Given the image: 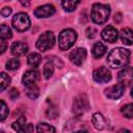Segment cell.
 <instances>
[{
	"instance_id": "1",
	"label": "cell",
	"mask_w": 133,
	"mask_h": 133,
	"mask_svg": "<svg viewBox=\"0 0 133 133\" xmlns=\"http://www.w3.org/2000/svg\"><path fill=\"white\" fill-rule=\"evenodd\" d=\"M130 59V51L117 47L112 49L108 56H107V63L111 69H118V68H125Z\"/></svg>"
},
{
	"instance_id": "2",
	"label": "cell",
	"mask_w": 133,
	"mask_h": 133,
	"mask_svg": "<svg viewBox=\"0 0 133 133\" xmlns=\"http://www.w3.org/2000/svg\"><path fill=\"white\" fill-rule=\"evenodd\" d=\"M91 20L96 24H104L110 16V6L107 4L96 3L91 7Z\"/></svg>"
},
{
	"instance_id": "3",
	"label": "cell",
	"mask_w": 133,
	"mask_h": 133,
	"mask_svg": "<svg viewBox=\"0 0 133 133\" xmlns=\"http://www.w3.org/2000/svg\"><path fill=\"white\" fill-rule=\"evenodd\" d=\"M77 39V33L73 29H63L59 35H58V46L59 49L62 51L69 50L76 42Z\"/></svg>"
},
{
	"instance_id": "4",
	"label": "cell",
	"mask_w": 133,
	"mask_h": 133,
	"mask_svg": "<svg viewBox=\"0 0 133 133\" xmlns=\"http://www.w3.org/2000/svg\"><path fill=\"white\" fill-rule=\"evenodd\" d=\"M55 44V36L53 34L52 31H45L43 32L39 37L36 41V48L42 51L45 52L47 50H50Z\"/></svg>"
},
{
	"instance_id": "5",
	"label": "cell",
	"mask_w": 133,
	"mask_h": 133,
	"mask_svg": "<svg viewBox=\"0 0 133 133\" xmlns=\"http://www.w3.org/2000/svg\"><path fill=\"white\" fill-rule=\"evenodd\" d=\"M12 26L19 32H24L30 27V18L25 12H19L12 18Z\"/></svg>"
},
{
	"instance_id": "6",
	"label": "cell",
	"mask_w": 133,
	"mask_h": 133,
	"mask_svg": "<svg viewBox=\"0 0 133 133\" xmlns=\"http://www.w3.org/2000/svg\"><path fill=\"white\" fill-rule=\"evenodd\" d=\"M89 109V102L86 95H79L74 99L73 112L76 114H82Z\"/></svg>"
},
{
	"instance_id": "7",
	"label": "cell",
	"mask_w": 133,
	"mask_h": 133,
	"mask_svg": "<svg viewBox=\"0 0 133 133\" xmlns=\"http://www.w3.org/2000/svg\"><path fill=\"white\" fill-rule=\"evenodd\" d=\"M124 91H125V85H123L122 83L118 82L117 84H114V85L106 88L105 96L110 100H116V99H119L124 95Z\"/></svg>"
},
{
	"instance_id": "8",
	"label": "cell",
	"mask_w": 133,
	"mask_h": 133,
	"mask_svg": "<svg viewBox=\"0 0 133 133\" xmlns=\"http://www.w3.org/2000/svg\"><path fill=\"white\" fill-rule=\"evenodd\" d=\"M69 58L72 63L79 66L84 62V60L86 58V50L84 48H77L70 53Z\"/></svg>"
},
{
	"instance_id": "9",
	"label": "cell",
	"mask_w": 133,
	"mask_h": 133,
	"mask_svg": "<svg viewBox=\"0 0 133 133\" xmlns=\"http://www.w3.org/2000/svg\"><path fill=\"white\" fill-rule=\"evenodd\" d=\"M92 77H94V80L99 83H106L111 79V74L107 68L100 66L94 71Z\"/></svg>"
},
{
	"instance_id": "10",
	"label": "cell",
	"mask_w": 133,
	"mask_h": 133,
	"mask_svg": "<svg viewBox=\"0 0 133 133\" xmlns=\"http://www.w3.org/2000/svg\"><path fill=\"white\" fill-rule=\"evenodd\" d=\"M117 80L123 85L127 86L130 83L133 82V68L132 66H126L117 74Z\"/></svg>"
},
{
	"instance_id": "11",
	"label": "cell",
	"mask_w": 133,
	"mask_h": 133,
	"mask_svg": "<svg viewBox=\"0 0 133 133\" xmlns=\"http://www.w3.org/2000/svg\"><path fill=\"white\" fill-rule=\"evenodd\" d=\"M101 37L107 43H115L118 37V32L113 26L105 27L101 32Z\"/></svg>"
},
{
	"instance_id": "12",
	"label": "cell",
	"mask_w": 133,
	"mask_h": 133,
	"mask_svg": "<svg viewBox=\"0 0 133 133\" xmlns=\"http://www.w3.org/2000/svg\"><path fill=\"white\" fill-rule=\"evenodd\" d=\"M55 12V7L52 4H45L34 9L33 14L36 18H49Z\"/></svg>"
},
{
	"instance_id": "13",
	"label": "cell",
	"mask_w": 133,
	"mask_h": 133,
	"mask_svg": "<svg viewBox=\"0 0 133 133\" xmlns=\"http://www.w3.org/2000/svg\"><path fill=\"white\" fill-rule=\"evenodd\" d=\"M39 80V72L36 70H29L24 73L22 81L25 86L36 84V82Z\"/></svg>"
},
{
	"instance_id": "14",
	"label": "cell",
	"mask_w": 133,
	"mask_h": 133,
	"mask_svg": "<svg viewBox=\"0 0 133 133\" xmlns=\"http://www.w3.org/2000/svg\"><path fill=\"white\" fill-rule=\"evenodd\" d=\"M27 52H28V46L23 42H15L11 45V54L16 57L23 56Z\"/></svg>"
},
{
	"instance_id": "15",
	"label": "cell",
	"mask_w": 133,
	"mask_h": 133,
	"mask_svg": "<svg viewBox=\"0 0 133 133\" xmlns=\"http://www.w3.org/2000/svg\"><path fill=\"white\" fill-rule=\"evenodd\" d=\"M119 37H121V41L127 45V46H130L133 44V31L130 29V28H123L119 32Z\"/></svg>"
},
{
	"instance_id": "16",
	"label": "cell",
	"mask_w": 133,
	"mask_h": 133,
	"mask_svg": "<svg viewBox=\"0 0 133 133\" xmlns=\"http://www.w3.org/2000/svg\"><path fill=\"white\" fill-rule=\"evenodd\" d=\"M91 123H92L94 127L97 130H103L105 128V126H106V121H105L104 116L101 113H99V112H97V113H95L92 115Z\"/></svg>"
},
{
	"instance_id": "17",
	"label": "cell",
	"mask_w": 133,
	"mask_h": 133,
	"mask_svg": "<svg viewBox=\"0 0 133 133\" xmlns=\"http://www.w3.org/2000/svg\"><path fill=\"white\" fill-rule=\"evenodd\" d=\"M107 51V48L106 46L101 43V42H98L96 43L94 46H92V49H91V52H92V56L95 58H101L103 55H105Z\"/></svg>"
},
{
	"instance_id": "18",
	"label": "cell",
	"mask_w": 133,
	"mask_h": 133,
	"mask_svg": "<svg viewBox=\"0 0 133 133\" xmlns=\"http://www.w3.org/2000/svg\"><path fill=\"white\" fill-rule=\"evenodd\" d=\"M81 0H61V5L66 11H74Z\"/></svg>"
},
{
	"instance_id": "19",
	"label": "cell",
	"mask_w": 133,
	"mask_h": 133,
	"mask_svg": "<svg viewBox=\"0 0 133 133\" xmlns=\"http://www.w3.org/2000/svg\"><path fill=\"white\" fill-rule=\"evenodd\" d=\"M42 61V56L38 53H31L27 57V63L28 65L32 68H36Z\"/></svg>"
},
{
	"instance_id": "20",
	"label": "cell",
	"mask_w": 133,
	"mask_h": 133,
	"mask_svg": "<svg viewBox=\"0 0 133 133\" xmlns=\"http://www.w3.org/2000/svg\"><path fill=\"white\" fill-rule=\"evenodd\" d=\"M26 95H27L30 99L35 100V99L39 96V88L36 86V84L28 85V86H26Z\"/></svg>"
},
{
	"instance_id": "21",
	"label": "cell",
	"mask_w": 133,
	"mask_h": 133,
	"mask_svg": "<svg viewBox=\"0 0 133 133\" xmlns=\"http://www.w3.org/2000/svg\"><path fill=\"white\" fill-rule=\"evenodd\" d=\"M25 127H26V117L25 116H21L19 119H17V122H15L12 124V129L18 132H24Z\"/></svg>"
},
{
	"instance_id": "22",
	"label": "cell",
	"mask_w": 133,
	"mask_h": 133,
	"mask_svg": "<svg viewBox=\"0 0 133 133\" xmlns=\"http://www.w3.org/2000/svg\"><path fill=\"white\" fill-rule=\"evenodd\" d=\"M121 112L127 118H133V104L129 103V104L124 105L121 108Z\"/></svg>"
},
{
	"instance_id": "23",
	"label": "cell",
	"mask_w": 133,
	"mask_h": 133,
	"mask_svg": "<svg viewBox=\"0 0 133 133\" xmlns=\"http://www.w3.org/2000/svg\"><path fill=\"white\" fill-rule=\"evenodd\" d=\"M36 131L39 133H49V132H55V128L48 125L47 123H39L36 127Z\"/></svg>"
},
{
	"instance_id": "24",
	"label": "cell",
	"mask_w": 133,
	"mask_h": 133,
	"mask_svg": "<svg viewBox=\"0 0 133 133\" xmlns=\"http://www.w3.org/2000/svg\"><path fill=\"white\" fill-rule=\"evenodd\" d=\"M0 35H1V38L3 39H8L12 36V32L10 30V28L6 25V24H2L1 25V28H0Z\"/></svg>"
},
{
	"instance_id": "25",
	"label": "cell",
	"mask_w": 133,
	"mask_h": 133,
	"mask_svg": "<svg viewBox=\"0 0 133 133\" xmlns=\"http://www.w3.org/2000/svg\"><path fill=\"white\" fill-rule=\"evenodd\" d=\"M0 84H1V87H0V90L1 91H3L9 84H10V78H9V76L6 74V73H4V72H2L1 74H0Z\"/></svg>"
},
{
	"instance_id": "26",
	"label": "cell",
	"mask_w": 133,
	"mask_h": 133,
	"mask_svg": "<svg viewBox=\"0 0 133 133\" xmlns=\"http://www.w3.org/2000/svg\"><path fill=\"white\" fill-rule=\"evenodd\" d=\"M53 72H54V65L51 61H48L45 66H44V70H43V74L45 76L46 79H49L52 75H53Z\"/></svg>"
},
{
	"instance_id": "27",
	"label": "cell",
	"mask_w": 133,
	"mask_h": 133,
	"mask_svg": "<svg viewBox=\"0 0 133 133\" xmlns=\"http://www.w3.org/2000/svg\"><path fill=\"white\" fill-rule=\"evenodd\" d=\"M6 69L7 70H10V71H15V70H18L20 68V61L17 59V58H10L6 61Z\"/></svg>"
},
{
	"instance_id": "28",
	"label": "cell",
	"mask_w": 133,
	"mask_h": 133,
	"mask_svg": "<svg viewBox=\"0 0 133 133\" xmlns=\"http://www.w3.org/2000/svg\"><path fill=\"white\" fill-rule=\"evenodd\" d=\"M46 114L49 118H55L57 115H58V110H57V107L55 105H52L50 106L49 108H47V111H46Z\"/></svg>"
},
{
	"instance_id": "29",
	"label": "cell",
	"mask_w": 133,
	"mask_h": 133,
	"mask_svg": "<svg viewBox=\"0 0 133 133\" xmlns=\"http://www.w3.org/2000/svg\"><path fill=\"white\" fill-rule=\"evenodd\" d=\"M0 104H1V112H0V119L1 121H4L6 118V116L8 115V108L5 104V102L3 100L0 101Z\"/></svg>"
},
{
	"instance_id": "30",
	"label": "cell",
	"mask_w": 133,
	"mask_h": 133,
	"mask_svg": "<svg viewBox=\"0 0 133 133\" xmlns=\"http://www.w3.org/2000/svg\"><path fill=\"white\" fill-rule=\"evenodd\" d=\"M10 14H11V7H9V6H4V7L1 9V16H2L3 18L8 17Z\"/></svg>"
},
{
	"instance_id": "31",
	"label": "cell",
	"mask_w": 133,
	"mask_h": 133,
	"mask_svg": "<svg viewBox=\"0 0 133 133\" xmlns=\"http://www.w3.org/2000/svg\"><path fill=\"white\" fill-rule=\"evenodd\" d=\"M86 35H87V37H89V38H94V37L97 35V30H96L94 27H89V28L86 30Z\"/></svg>"
},
{
	"instance_id": "32",
	"label": "cell",
	"mask_w": 133,
	"mask_h": 133,
	"mask_svg": "<svg viewBox=\"0 0 133 133\" xmlns=\"http://www.w3.org/2000/svg\"><path fill=\"white\" fill-rule=\"evenodd\" d=\"M8 96L10 98V100H16L18 97H19V91L16 89V88H11L8 92Z\"/></svg>"
},
{
	"instance_id": "33",
	"label": "cell",
	"mask_w": 133,
	"mask_h": 133,
	"mask_svg": "<svg viewBox=\"0 0 133 133\" xmlns=\"http://www.w3.org/2000/svg\"><path fill=\"white\" fill-rule=\"evenodd\" d=\"M0 44H1V54H3L4 52H5V50H6V47H7V44H6V42H5V39H3V38H1V42H0Z\"/></svg>"
},
{
	"instance_id": "34",
	"label": "cell",
	"mask_w": 133,
	"mask_h": 133,
	"mask_svg": "<svg viewBox=\"0 0 133 133\" xmlns=\"http://www.w3.org/2000/svg\"><path fill=\"white\" fill-rule=\"evenodd\" d=\"M33 131V127L31 126V124H26V127L24 129V132H32Z\"/></svg>"
},
{
	"instance_id": "35",
	"label": "cell",
	"mask_w": 133,
	"mask_h": 133,
	"mask_svg": "<svg viewBox=\"0 0 133 133\" xmlns=\"http://www.w3.org/2000/svg\"><path fill=\"white\" fill-rule=\"evenodd\" d=\"M19 2L25 7H28L30 5V0H19Z\"/></svg>"
},
{
	"instance_id": "36",
	"label": "cell",
	"mask_w": 133,
	"mask_h": 133,
	"mask_svg": "<svg viewBox=\"0 0 133 133\" xmlns=\"http://www.w3.org/2000/svg\"><path fill=\"white\" fill-rule=\"evenodd\" d=\"M131 96H132V98H133V87H132V89H131Z\"/></svg>"
}]
</instances>
